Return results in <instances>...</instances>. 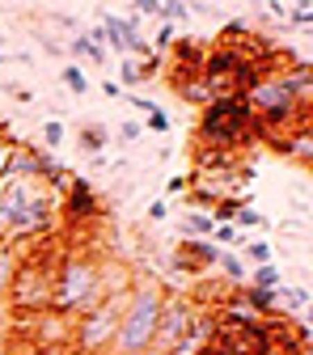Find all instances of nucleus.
I'll return each mask as SVG.
<instances>
[{
  "mask_svg": "<svg viewBox=\"0 0 313 355\" xmlns=\"http://www.w3.org/2000/svg\"><path fill=\"white\" fill-rule=\"evenodd\" d=\"M309 64H292V68H262V76L254 80V89L246 94V106L262 131V140L271 144L288 131H296V119L309 123Z\"/></svg>",
  "mask_w": 313,
  "mask_h": 355,
  "instance_id": "nucleus-1",
  "label": "nucleus"
},
{
  "mask_svg": "<svg viewBox=\"0 0 313 355\" xmlns=\"http://www.w3.org/2000/svg\"><path fill=\"white\" fill-rule=\"evenodd\" d=\"M106 296V266L98 262V254L89 250H68L56 271H51V296L47 304L56 313H68V318H81L89 313L98 300Z\"/></svg>",
  "mask_w": 313,
  "mask_h": 355,
  "instance_id": "nucleus-2",
  "label": "nucleus"
},
{
  "mask_svg": "<svg viewBox=\"0 0 313 355\" xmlns=\"http://www.w3.org/2000/svg\"><path fill=\"white\" fill-rule=\"evenodd\" d=\"M51 229V195L38 187V178H9L0 191V237L9 245L30 241Z\"/></svg>",
  "mask_w": 313,
  "mask_h": 355,
  "instance_id": "nucleus-3",
  "label": "nucleus"
},
{
  "mask_svg": "<svg viewBox=\"0 0 313 355\" xmlns=\"http://www.w3.org/2000/svg\"><path fill=\"white\" fill-rule=\"evenodd\" d=\"M254 140H262V131H258L246 98H212L199 110V148L237 153V148H246Z\"/></svg>",
  "mask_w": 313,
  "mask_h": 355,
  "instance_id": "nucleus-4",
  "label": "nucleus"
},
{
  "mask_svg": "<svg viewBox=\"0 0 313 355\" xmlns=\"http://www.w3.org/2000/svg\"><path fill=\"white\" fill-rule=\"evenodd\" d=\"M161 309H165V292L157 284L127 288V304H123V318H119L110 351L115 355H149L157 322H161Z\"/></svg>",
  "mask_w": 313,
  "mask_h": 355,
  "instance_id": "nucleus-5",
  "label": "nucleus"
},
{
  "mask_svg": "<svg viewBox=\"0 0 313 355\" xmlns=\"http://www.w3.org/2000/svg\"><path fill=\"white\" fill-rule=\"evenodd\" d=\"M258 76H262V68L242 42H216L212 51H203L199 80L208 85L212 98H246Z\"/></svg>",
  "mask_w": 313,
  "mask_h": 355,
  "instance_id": "nucleus-6",
  "label": "nucleus"
},
{
  "mask_svg": "<svg viewBox=\"0 0 313 355\" xmlns=\"http://www.w3.org/2000/svg\"><path fill=\"white\" fill-rule=\"evenodd\" d=\"M123 304H127V292L123 296H102L89 313H81L76 322V347L98 355L115 343V330H119V318H123Z\"/></svg>",
  "mask_w": 313,
  "mask_h": 355,
  "instance_id": "nucleus-7",
  "label": "nucleus"
},
{
  "mask_svg": "<svg viewBox=\"0 0 313 355\" xmlns=\"http://www.w3.org/2000/svg\"><path fill=\"white\" fill-rule=\"evenodd\" d=\"M195 313H199L195 296H165V309H161V322H157V334H153L149 355H169L178 347V338L187 334V326H191Z\"/></svg>",
  "mask_w": 313,
  "mask_h": 355,
  "instance_id": "nucleus-8",
  "label": "nucleus"
},
{
  "mask_svg": "<svg viewBox=\"0 0 313 355\" xmlns=\"http://www.w3.org/2000/svg\"><path fill=\"white\" fill-rule=\"evenodd\" d=\"M212 338H216V313H212V309H203V304H199V313L191 318L187 334L178 338V347H174L169 355H208Z\"/></svg>",
  "mask_w": 313,
  "mask_h": 355,
  "instance_id": "nucleus-9",
  "label": "nucleus"
},
{
  "mask_svg": "<svg viewBox=\"0 0 313 355\" xmlns=\"http://www.w3.org/2000/svg\"><path fill=\"white\" fill-rule=\"evenodd\" d=\"M72 220H89L98 211V199H94V187L85 178H72V191H68V207H64Z\"/></svg>",
  "mask_w": 313,
  "mask_h": 355,
  "instance_id": "nucleus-10",
  "label": "nucleus"
},
{
  "mask_svg": "<svg viewBox=\"0 0 313 355\" xmlns=\"http://www.w3.org/2000/svg\"><path fill=\"white\" fill-rule=\"evenodd\" d=\"M237 165V153H225V148H199L195 153V173L191 178H199V173H229Z\"/></svg>",
  "mask_w": 313,
  "mask_h": 355,
  "instance_id": "nucleus-11",
  "label": "nucleus"
},
{
  "mask_svg": "<svg viewBox=\"0 0 313 355\" xmlns=\"http://www.w3.org/2000/svg\"><path fill=\"white\" fill-rule=\"evenodd\" d=\"M157 68H161L157 60H149V64H140V60H123V64H119V80H115V85H119V89H123V85H127V89H136V85L153 80V76H157Z\"/></svg>",
  "mask_w": 313,
  "mask_h": 355,
  "instance_id": "nucleus-12",
  "label": "nucleus"
},
{
  "mask_svg": "<svg viewBox=\"0 0 313 355\" xmlns=\"http://www.w3.org/2000/svg\"><path fill=\"white\" fill-rule=\"evenodd\" d=\"M17 250L0 237V300H9V292H13V279H17Z\"/></svg>",
  "mask_w": 313,
  "mask_h": 355,
  "instance_id": "nucleus-13",
  "label": "nucleus"
},
{
  "mask_svg": "<svg viewBox=\"0 0 313 355\" xmlns=\"http://www.w3.org/2000/svg\"><path fill=\"white\" fill-rule=\"evenodd\" d=\"M106 140H110V131H106V123H85L81 127V153H89V157H102V148H106Z\"/></svg>",
  "mask_w": 313,
  "mask_h": 355,
  "instance_id": "nucleus-14",
  "label": "nucleus"
},
{
  "mask_svg": "<svg viewBox=\"0 0 313 355\" xmlns=\"http://www.w3.org/2000/svg\"><path fill=\"white\" fill-rule=\"evenodd\" d=\"M216 271L225 275V284L233 288V284H242V279H246V271H250V266H246V258H242V254H233V250H220Z\"/></svg>",
  "mask_w": 313,
  "mask_h": 355,
  "instance_id": "nucleus-15",
  "label": "nucleus"
},
{
  "mask_svg": "<svg viewBox=\"0 0 313 355\" xmlns=\"http://www.w3.org/2000/svg\"><path fill=\"white\" fill-rule=\"evenodd\" d=\"M250 288L276 292V288H284V271H280L276 262H262V266H254V271H250Z\"/></svg>",
  "mask_w": 313,
  "mask_h": 355,
  "instance_id": "nucleus-16",
  "label": "nucleus"
},
{
  "mask_svg": "<svg viewBox=\"0 0 313 355\" xmlns=\"http://www.w3.org/2000/svg\"><path fill=\"white\" fill-rule=\"evenodd\" d=\"M174 89H178V98H183L187 106H199V110H203V106L212 102V94H208V85H203L199 76H195V80H183V85H174Z\"/></svg>",
  "mask_w": 313,
  "mask_h": 355,
  "instance_id": "nucleus-17",
  "label": "nucleus"
},
{
  "mask_svg": "<svg viewBox=\"0 0 313 355\" xmlns=\"http://www.w3.org/2000/svg\"><path fill=\"white\" fill-rule=\"evenodd\" d=\"M276 300L284 313H305V304H309V288H276Z\"/></svg>",
  "mask_w": 313,
  "mask_h": 355,
  "instance_id": "nucleus-18",
  "label": "nucleus"
},
{
  "mask_svg": "<svg viewBox=\"0 0 313 355\" xmlns=\"http://www.w3.org/2000/svg\"><path fill=\"white\" fill-rule=\"evenodd\" d=\"M212 216L208 211H187V220H183V237H212Z\"/></svg>",
  "mask_w": 313,
  "mask_h": 355,
  "instance_id": "nucleus-19",
  "label": "nucleus"
},
{
  "mask_svg": "<svg viewBox=\"0 0 313 355\" xmlns=\"http://www.w3.org/2000/svg\"><path fill=\"white\" fill-rule=\"evenodd\" d=\"M208 241H212V245H216V250H229V245H242V241H246V237H242V233H237V229H233V225H216V229H212V237H208Z\"/></svg>",
  "mask_w": 313,
  "mask_h": 355,
  "instance_id": "nucleus-20",
  "label": "nucleus"
},
{
  "mask_svg": "<svg viewBox=\"0 0 313 355\" xmlns=\"http://www.w3.org/2000/svg\"><path fill=\"white\" fill-rule=\"evenodd\" d=\"M237 207H242V199H216V207L208 211V216H212V225H233Z\"/></svg>",
  "mask_w": 313,
  "mask_h": 355,
  "instance_id": "nucleus-21",
  "label": "nucleus"
},
{
  "mask_svg": "<svg viewBox=\"0 0 313 355\" xmlns=\"http://www.w3.org/2000/svg\"><path fill=\"white\" fill-rule=\"evenodd\" d=\"M242 250H246V258H250L254 266H262V262H276V250H271V241H242Z\"/></svg>",
  "mask_w": 313,
  "mask_h": 355,
  "instance_id": "nucleus-22",
  "label": "nucleus"
},
{
  "mask_svg": "<svg viewBox=\"0 0 313 355\" xmlns=\"http://www.w3.org/2000/svg\"><path fill=\"white\" fill-rule=\"evenodd\" d=\"M258 225H267V220H262V211H254V207H237V216H233V229L242 233V229H258Z\"/></svg>",
  "mask_w": 313,
  "mask_h": 355,
  "instance_id": "nucleus-23",
  "label": "nucleus"
},
{
  "mask_svg": "<svg viewBox=\"0 0 313 355\" xmlns=\"http://www.w3.org/2000/svg\"><path fill=\"white\" fill-rule=\"evenodd\" d=\"M60 80L72 89V94H85V89H89V80H85V72L76 68V64H68V68H60Z\"/></svg>",
  "mask_w": 313,
  "mask_h": 355,
  "instance_id": "nucleus-24",
  "label": "nucleus"
},
{
  "mask_svg": "<svg viewBox=\"0 0 313 355\" xmlns=\"http://www.w3.org/2000/svg\"><path fill=\"white\" fill-rule=\"evenodd\" d=\"M64 136H68V131H64V123H60V119H51L47 127H42V144H47V148H60V144H64Z\"/></svg>",
  "mask_w": 313,
  "mask_h": 355,
  "instance_id": "nucleus-25",
  "label": "nucleus"
},
{
  "mask_svg": "<svg viewBox=\"0 0 313 355\" xmlns=\"http://www.w3.org/2000/svg\"><path fill=\"white\" fill-rule=\"evenodd\" d=\"M68 51H72L76 60H89V55H94V42H89V38H85V30H81V34H72V42H68Z\"/></svg>",
  "mask_w": 313,
  "mask_h": 355,
  "instance_id": "nucleus-26",
  "label": "nucleus"
},
{
  "mask_svg": "<svg viewBox=\"0 0 313 355\" xmlns=\"http://www.w3.org/2000/svg\"><path fill=\"white\" fill-rule=\"evenodd\" d=\"M140 136H144V123H123V127H119V136H115V140H119V144H136Z\"/></svg>",
  "mask_w": 313,
  "mask_h": 355,
  "instance_id": "nucleus-27",
  "label": "nucleus"
},
{
  "mask_svg": "<svg viewBox=\"0 0 313 355\" xmlns=\"http://www.w3.org/2000/svg\"><path fill=\"white\" fill-rule=\"evenodd\" d=\"M144 119H149V131H161V136H165V131H169V114H165L161 106H157L153 114H144Z\"/></svg>",
  "mask_w": 313,
  "mask_h": 355,
  "instance_id": "nucleus-28",
  "label": "nucleus"
},
{
  "mask_svg": "<svg viewBox=\"0 0 313 355\" xmlns=\"http://www.w3.org/2000/svg\"><path fill=\"white\" fill-rule=\"evenodd\" d=\"M288 17H292V26H301V30H309V26H313V13H309V5H296Z\"/></svg>",
  "mask_w": 313,
  "mask_h": 355,
  "instance_id": "nucleus-29",
  "label": "nucleus"
},
{
  "mask_svg": "<svg viewBox=\"0 0 313 355\" xmlns=\"http://www.w3.org/2000/svg\"><path fill=\"white\" fill-rule=\"evenodd\" d=\"M127 102L136 106L140 114H153V110H157V102H153V98H140V94H127Z\"/></svg>",
  "mask_w": 313,
  "mask_h": 355,
  "instance_id": "nucleus-30",
  "label": "nucleus"
},
{
  "mask_svg": "<svg viewBox=\"0 0 313 355\" xmlns=\"http://www.w3.org/2000/svg\"><path fill=\"white\" fill-rule=\"evenodd\" d=\"M165 216H169V203H165V199L149 203V220H165Z\"/></svg>",
  "mask_w": 313,
  "mask_h": 355,
  "instance_id": "nucleus-31",
  "label": "nucleus"
},
{
  "mask_svg": "<svg viewBox=\"0 0 313 355\" xmlns=\"http://www.w3.org/2000/svg\"><path fill=\"white\" fill-rule=\"evenodd\" d=\"M38 42H42V51H51V55H60V42L56 38H47V34H34Z\"/></svg>",
  "mask_w": 313,
  "mask_h": 355,
  "instance_id": "nucleus-32",
  "label": "nucleus"
},
{
  "mask_svg": "<svg viewBox=\"0 0 313 355\" xmlns=\"http://www.w3.org/2000/svg\"><path fill=\"white\" fill-rule=\"evenodd\" d=\"M102 94H106V98H119V94H123V89H119L115 80H102Z\"/></svg>",
  "mask_w": 313,
  "mask_h": 355,
  "instance_id": "nucleus-33",
  "label": "nucleus"
},
{
  "mask_svg": "<svg viewBox=\"0 0 313 355\" xmlns=\"http://www.w3.org/2000/svg\"><path fill=\"white\" fill-rule=\"evenodd\" d=\"M0 355H9V338H5V330H0Z\"/></svg>",
  "mask_w": 313,
  "mask_h": 355,
  "instance_id": "nucleus-34",
  "label": "nucleus"
},
{
  "mask_svg": "<svg viewBox=\"0 0 313 355\" xmlns=\"http://www.w3.org/2000/svg\"><path fill=\"white\" fill-rule=\"evenodd\" d=\"M284 355H309V351H284Z\"/></svg>",
  "mask_w": 313,
  "mask_h": 355,
  "instance_id": "nucleus-35",
  "label": "nucleus"
},
{
  "mask_svg": "<svg viewBox=\"0 0 313 355\" xmlns=\"http://www.w3.org/2000/svg\"><path fill=\"white\" fill-rule=\"evenodd\" d=\"M9 60H13V55H0V64H9Z\"/></svg>",
  "mask_w": 313,
  "mask_h": 355,
  "instance_id": "nucleus-36",
  "label": "nucleus"
}]
</instances>
